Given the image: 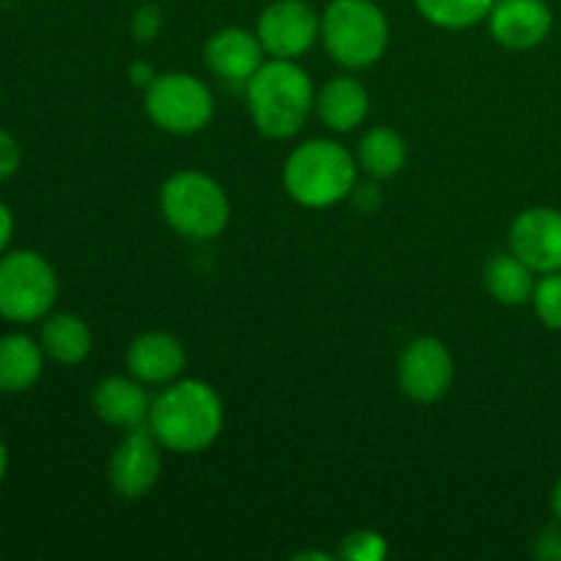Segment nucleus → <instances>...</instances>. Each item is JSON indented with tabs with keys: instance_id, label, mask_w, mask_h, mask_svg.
I'll return each instance as SVG.
<instances>
[{
	"instance_id": "nucleus-1",
	"label": "nucleus",
	"mask_w": 561,
	"mask_h": 561,
	"mask_svg": "<svg viewBox=\"0 0 561 561\" xmlns=\"http://www.w3.org/2000/svg\"><path fill=\"white\" fill-rule=\"evenodd\" d=\"M222 425L225 409L217 389L197 378L173 381L151 400L148 427L170 453H203L217 442Z\"/></svg>"
},
{
	"instance_id": "nucleus-10",
	"label": "nucleus",
	"mask_w": 561,
	"mask_h": 561,
	"mask_svg": "<svg viewBox=\"0 0 561 561\" xmlns=\"http://www.w3.org/2000/svg\"><path fill=\"white\" fill-rule=\"evenodd\" d=\"M400 389L416 403H436L449 392L455 362L438 337H416L405 345L398 362Z\"/></svg>"
},
{
	"instance_id": "nucleus-14",
	"label": "nucleus",
	"mask_w": 561,
	"mask_h": 561,
	"mask_svg": "<svg viewBox=\"0 0 561 561\" xmlns=\"http://www.w3.org/2000/svg\"><path fill=\"white\" fill-rule=\"evenodd\" d=\"M266 60L257 33L244 31V27H225L217 31L206 44V64L208 69L225 82H244L255 75Z\"/></svg>"
},
{
	"instance_id": "nucleus-8",
	"label": "nucleus",
	"mask_w": 561,
	"mask_h": 561,
	"mask_svg": "<svg viewBox=\"0 0 561 561\" xmlns=\"http://www.w3.org/2000/svg\"><path fill=\"white\" fill-rule=\"evenodd\" d=\"M255 33L266 55L296 60L321 38V16L305 0H274L257 20Z\"/></svg>"
},
{
	"instance_id": "nucleus-23",
	"label": "nucleus",
	"mask_w": 561,
	"mask_h": 561,
	"mask_svg": "<svg viewBox=\"0 0 561 561\" xmlns=\"http://www.w3.org/2000/svg\"><path fill=\"white\" fill-rule=\"evenodd\" d=\"M340 557L351 561H381L387 557V540L378 531H351L348 537H343Z\"/></svg>"
},
{
	"instance_id": "nucleus-25",
	"label": "nucleus",
	"mask_w": 561,
	"mask_h": 561,
	"mask_svg": "<svg viewBox=\"0 0 561 561\" xmlns=\"http://www.w3.org/2000/svg\"><path fill=\"white\" fill-rule=\"evenodd\" d=\"M20 162H22L20 142L14 140V135L0 129V181L11 179V175L20 170Z\"/></svg>"
},
{
	"instance_id": "nucleus-19",
	"label": "nucleus",
	"mask_w": 561,
	"mask_h": 561,
	"mask_svg": "<svg viewBox=\"0 0 561 561\" xmlns=\"http://www.w3.org/2000/svg\"><path fill=\"white\" fill-rule=\"evenodd\" d=\"M535 285V272H531L513 250L496 252V255L485 263V288L499 305H526V301H531Z\"/></svg>"
},
{
	"instance_id": "nucleus-13",
	"label": "nucleus",
	"mask_w": 561,
	"mask_h": 561,
	"mask_svg": "<svg viewBox=\"0 0 561 561\" xmlns=\"http://www.w3.org/2000/svg\"><path fill=\"white\" fill-rule=\"evenodd\" d=\"M126 367L146 387H164L179 381L186 367V351L179 337L168 332H146L131 340Z\"/></svg>"
},
{
	"instance_id": "nucleus-15",
	"label": "nucleus",
	"mask_w": 561,
	"mask_h": 561,
	"mask_svg": "<svg viewBox=\"0 0 561 561\" xmlns=\"http://www.w3.org/2000/svg\"><path fill=\"white\" fill-rule=\"evenodd\" d=\"M93 411L107 425L131 431V427L148 425L151 398L146 392V383L137 381L135 376H110L93 389Z\"/></svg>"
},
{
	"instance_id": "nucleus-11",
	"label": "nucleus",
	"mask_w": 561,
	"mask_h": 561,
	"mask_svg": "<svg viewBox=\"0 0 561 561\" xmlns=\"http://www.w3.org/2000/svg\"><path fill=\"white\" fill-rule=\"evenodd\" d=\"M510 250L535 274L561 272V211L535 206L510 225Z\"/></svg>"
},
{
	"instance_id": "nucleus-2",
	"label": "nucleus",
	"mask_w": 561,
	"mask_h": 561,
	"mask_svg": "<svg viewBox=\"0 0 561 561\" xmlns=\"http://www.w3.org/2000/svg\"><path fill=\"white\" fill-rule=\"evenodd\" d=\"M247 107L257 131L272 140H288L305 129L316 110V88L296 60H263L261 69L247 80Z\"/></svg>"
},
{
	"instance_id": "nucleus-20",
	"label": "nucleus",
	"mask_w": 561,
	"mask_h": 561,
	"mask_svg": "<svg viewBox=\"0 0 561 561\" xmlns=\"http://www.w3.org/2000/svg\"><path fill=\"white\" fill-rule=\"evenodd\" d=\"M409 148L405 140L389 126H376L359 142V168L373 179H392L405 168Z\"/></svg>"
},
{
	"instance_id": "nucleus-3",
	"label": "nucleus",
	"mask_w": 561,
	"mask_h": 561,
	"mask_svg": "<svg viewBox=\"0 0 561 561\" xmlns=\"http://www.w3.org/2000/svg\"><path fill=\"white\" fill-rule=\"evenodd\" d=\"M283 184L305 208H329L354 192L356 162L334 140H310L294 148L285 162Z\"/></svg>"
},
{
	"instance_id": "nucleus-6",
	"label": "nucleus",
	"mask_w": 561,
	"mask_h": 561,
	"mask_svg": "<svg viewBox=\"0 0 561 561\" xmlns=\"http://www.w3.org/2000/svg\"><path fill=\"white\" fill-rule=\"evenodd\" d=\"M58 299L53 263L33 250L0 255V318L11 323L44 321Z\"/></svg>"
},
{
	"instance_id": "nucleus-16",
	"label": "nucleus",
	"mask_w": 561,
	"mask_h": 561,
	"mask_svg": "<svg viewBox=\"0 0 561 561\" xmlns=\"http://www.w3.org/2000/svg\"><path fill=\"white\" fill-rule=\"evenodd\" d=\"M318 118L334 131H354L370 113V93L354 77H334L316 93Z\"/></svg>"
},
{
	"instance_id": "nucleus-12",
	"label": "nucleus",
	"mask_w": 561,
	"mask_h": 561,
	"mask_svg": "<svg viewBox=\"0 0 561 561\" xmlns=\"http://www.w3.org/2000/svg\"><path fill=\"white\" fill-rule=\"evenodd\" d=\"M488 22L502 47L531 49L548 38L553 14L546 0H496Z\"/></svg>"
},
{
	"instance_id": "nucleus-24",
	"label": "nucleus",
	"mask_w": 561,
	"mask_h": 561,
	"mask_svg": "<svg viewBox=\"0 0 561 561\" xmlns=\"http://www.w3.org/2000/svg\"><path fill=\"white\" fill-rule=\"evenodd\" d=\"M159 31H162V11H159V5H140L135 16H131V33H135L137 42H153Z\"/></svg>"
},
{
	"instance_id": "nucleus-26",
	"label": "nucleus",
	"mask_w": 561,
	"mask_h": 561,
	"mask_svg": "<svg viewBox=\"0 0 561 561\" xmlns=\"http://www.w3.org/2000/svg\"><path fill=\"white\" fill-rule=\"evenodd\" d=\"M535 557L542 561H561V529L548 526L535 537Z\"/></svg>"
},
{
	"instance_id": "nucleus-21",
	"label": "nucleus",
	"mask_w": 561,
	"mask_h": 561,
	"mask_svg": "<svg viewBox=\"0 0 561 561\" xmlns=\"http://www.w3.org/2000/svg\"><path fill=\"white\" fill-rule=\"evenodd\" d=\"M414 3L431 25L463 31V27L488 20L496 0H414Z\"/></svg>"
},
{
	"instance_id": "nucleus-28",
	"label": "nucleus",
	"mask_w": 561,
	"mask_h": 561,
	"mask_svg": "<svg viewBox=\"0 0 561 561\" xmlns=\"http://www.w3.org/2000/svg\"><path fill=\"white\" fill-rule=\"evenodd\" d=\"M129 77L135 85L148 88L153 80H157V71H153V66L146 64V60H137V64L129 66Z\"/></svg>"
},
{
	"instance_id": "nucleus-7",
	"label": "nucleus",
	"mask_w": 561,
	"mask_h": 561,
	"mask_svg": "<svg viewBox=\"0 0 561 561\" xmlns=\"http://www.w3.org/2000/svg\"><path fill=\"white\" fill-rule=\"evenodd\" d=\"M142 104L151 124L170 135H195L214 118L211 88L186 71L157 75V80L146 88Z\"/></svg>"
},
{
	"instance_id": "nucleus-5",
	"label": "nucleus",
	"mask_w": 561,
	"mask_h": 561,
	"mask_svg": "<svg viewBox=\"0 0 561 561\" xmlns=\"http://www.w3.org/2000/svg\"><path fill=\"white\" fill-rule=\"evenodd\" d=\"M321 38L340 66L365 69L387 53V14L373 0H332L321 14Z\"/></svg>"
},
{
	"instance_id": "nucleus-9",
	"label": "nucleus",
	"mask_w": 561,
	"mask_h": 561,
	"mask_svg": "<svg viewBox=\"0 0 561 561\" xmlns=\"http://www.w3.org/2000/svg\"><path fill=\"white\" fill-rule=\"evenodd\" d=\"M162 444L151 433V427L140 425L126 431L124 442L115 447L110 458V485L126 502H137L146 496L162 474Z\"/></svg>"
},
{
	"instance_id": "nucleus-17",
	"label": "nucleus",
	"mask_w": 561,
	"mask_h": 561,
	"mask_svg": "<svg viewBox=\"0 0 561 561\" xmlns=\"http://www.w3.org/2000/svg\"><path fill=\"white\" fill-rule=\"evenodd\" d=\"M44 348L27 334L0 337V392L20 394L36 387L44 370Z\"/></svg>"
},
{
	"instance_id": "nucleus-29",
	"label": "nucleus",
	"mask_w": 561,
	"mask_h": 561,
	"mask_svg": "<svg viewBox=\"0 0 561 561\" xmlns=\"http://www.w3.org/2000/svg\"><path fill=\"white\" fill-rule=\"evenodd\" d=\"M5 471H9V449H5L3 438H0V485L5 480Z\"/></svg>"
},
{
	"instance_id": "nucleus-27",
	"label": "nucleus",
	"mask_w": 561,
	"mask_h": 561,
	"mask_svg": "<svg viewBox=\"0 0 561 561\" xmlns=\"http://www.w3.org/2000/svg\"><path fill=\"white\" fill-rule=\"evenodd\" d=\"M11 236H14V214H11V208L0 201V255L9 250Z\"/></svg>"
},
{
	"instance_id": "nucleus-30",
	"label": "nucleus",
	"mask_w": 561,
	"mask_h": 561,
	"mask_svg": "<svg viewBox=\"0 0 561 561\" xmlns=\"http://www.w3.org/2000/svg\"><path fill=\"white\" fill-rule=\"evenodd\" d=\"M551 507H553V515L561 520V480L557 482V488H553V496H551Z\"/></svg>"
},
{
	"instance_id": "nucleus-22",
	"label": "nucleus",
	"mask_w": 561,
	"mask_h": 561,
	"mask_svg": "<svg viewBox=\"0 0 561 561\" xmlns=\"http://www.w3.org/2000/svg\"><path fill=\"white\" fill-rule=\"evenodd\" d=\"M531 305H535L537 318L548 329L561 332V272L542 274L540 283L535 285V294H531Z\"/></svg>"
},
{
	"instance_id": "nucleus-18",
	"label": "nucleus",
	"mask_w": 561,
	"mask_h": 561,
	"mask_svg": "<svg viewBox=\"0 0 561 561\" xmlns=\"http://www.w3.org/2000/svg\"><path fill=\"white\" fill-rule=\"evenodd\" d=\"M42 348L58 365L75 367L91 356L93 334L75 312H49L42 323Z\"/></svg>"
},
{
	"instance_id": "nucleus-4",
	"label": "nucleus",
	"mask_w": 561,
	"mask_h": 561,
	"mask_svg": "<svg viewBox=\"0 0 561 561\" xmlns=\"http://www.w3.org/2000/svg\"><path fill=\"white\" fill-rule=\"evenodd\" d=\"M159 208L164 222L192 241L217 239L230 222V201L222 184L197 170L170 175L159 192Z\"/></svg>"
}]
</instances>
